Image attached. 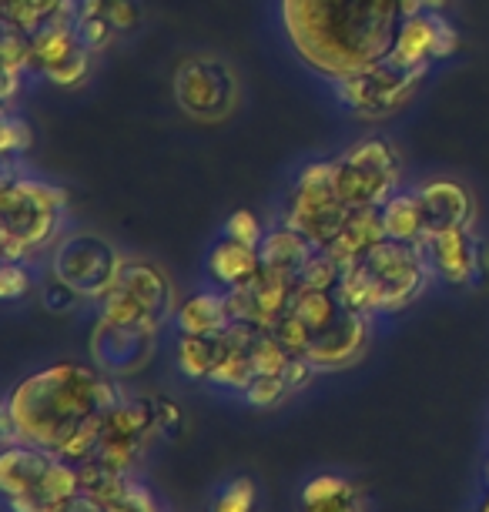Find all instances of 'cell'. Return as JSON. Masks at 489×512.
Masks as SVG:
<instances>
[{
    "label": "cell",
    "mask_w": 489,
    "mask_h": 512,
    "mask_svg": "<svg viewBox=\"0 0 489 512\" xmlns=\"http://www.w3.org/2000/svg\"><path fill=\"white\" fill-rule=\"evenodd\" d=\"M108 375L81 362H57L17 382L0 409L4 446H37L81 466L98 452L108 432V412L118 405Z\"/></svg>",
    "instance_id": "1"
},
{
    "label": "cell",
    "mask_w": 489,
    "mask_h": 512,
    "mask_svg": "<svg viewBox=\"0 0 489 512\" xmlns=\"http://www.w3.org/2000/svg\"><path fill=\"white\" fill-rule=\"evenodd\" d=\"M406 17V0H282L289 44L329 81L386 61Z\"/></svg>",
    "instance_id": "2"
},
{
    "label": "cell",
    "mask_w": 489,
    "mask_h": 512,
    "mask_svg": "<svg viewBox=\"0 0 489 512\" xmlns=\"http://www.w3.org/2000/svg\"><path fill=\"white\" fill-rule=\"evenodd\" d=\"M429 285V258L419 245L406 241H379L366 255L345 268L339 288V302L352 312H399L409 308Z\"/></svg>",
    "instance_id": "3"
},
{
    "label": "cell",
    "mask_w": 489,
    "mask_h": 512,
    "mask_svg": "<svg viewBox=\"0 0 489 512\" xmlns=\"http://www.w3.org/2000/svg\"><path fill=\"white\" fill-rule=\"evenodd\" d=\"M67 195L34 178H7L0 185V251L4 262H24L47 248L61 228Z\"/></svg>",
    "instance_id": "4"
},
{
    "label": "cell",
    "mask_w": 489,
    "mask_h": 512,
    "mask_svg": "<svg viewBox=\"0 0 489 512\" xmlns=\"http://www.w3.org/2000/svg\"><path fill=\"white\" fill-rule=\"evenodd\" d=\"M0 489L14 512H44L81 492V472L57 452L17 442L0 452Z\"/></svg>",
    "instance_id": "5"
},
{
    "label": "cell",
    "mask_w": 489,
    "mask_h": 512,
    "mask_svg": "<svg viewBox=\"0 0 489 512\" xmlns=\"http://www.w3.org/2000/svg\"><path fill=\"white\" fill-rule=\"evenodd\" d=\"M171 302H175V292L161 268L138 262V258H124L118 282L101 298V322L158 332V325L171 312Z\"/></svg>",
    "instance_id": "6"
},
{
    "label": "cell",
    "mask_w": 489,
    "mask_h": 512,
    "mask_svg": "<svg viewBox=\"0 0 489 512\" xmlns=\"http://www.w3.org/2000/svg\"><path fill=\"white\" fill-rule=\"evenodd\" d=\"M402 164L389 141L366 138L339 161H332L335 191L349 208H382L392 195H399Z\"/></svg>",
    "instance_id": "7"
},
{
    "label": "cell",
    "mask_w": 489,
    "mask_h": 512,
    "mask_svg": "<svg viewBox=\"0 0 489 512\" xmlns=\"http://www.w3.org/2000/svg\"><path fill=\"white\" fill-rule=\"evenodd\" d=\"M349 215H352V208L345 205L339 198V191H335L332 161L309 164L292 188L285 225L302 231L315 248H329L332 241L339 238V231L345 228Z\"/></svg>",
    "instance_id": "8"
},
{
    "label": "cell",
    "mask_w": 489,
    "mask_h": 512,
    "mask_svg": "<svg viewBox=\"0 0 489 512\" xmlns=\"http://www.w3.org/2000/svg\"><path fill=\"white\" fill-rule=\"evenodd\" d=\"M175 98L188 118L225 121L238 108V77L218 57H185L175 71Z\"/></svg>",
    "instance_id": "9"
},
{
    "label": "cell",
    "mask_w": 489,
    "mask_h": 512,
    "mask_svg": "<svg viewBox=\"0 0 489 512\" xmlns=\"http://www.w3.org/2000/svg\"><path fill=\"white\" fill-rule=\"evenodd\" d=\"M426 74L429 67H399L386 57V61L372 64L366 71L335 81V91H339L342 104H349L362 118H386L416 94Z\"/></svg>",
    "instance_id": "10"
},
{
    "label": "cell",
    "mask_w": 489,
    "mask_h": 512,
    "mask_svg": "<svg viewBox=\"0 0 489 512\" xmlns=\"http://www.w3.org/2000/svg\"><path fill=\"white\" fill-rule=\"evenodd\" d=\"M124 258L98 235H71L54 251V275L71 282L84 298L101 302L118 282Z\"/></svg>",
    "instance_id": "11"
},
{
    "label": "cell",
    "mask_w": 489,
    "mask_h": 512,
    "mask_svg": "<svg viewBox=\"0 0 489 512\" xmlns=\"http://www.w3.org/2000/svg\"><path fill=\"white\" fill-rule=\"evenodd\" d=\"M292 292H295V278L262 268L252 282H245L238 288H228L225 302H228V312H232V322L272 328L278 318L289 312Z\"/></svg>",
    "instance_id": "12"
},
{
    "label": "cell",
    "mask_w": 489,
    "mask_h": 512,
    "mask_svg": "<svg viewBox=\"0 0 489 512\" xmlns=\"http://www.w3.org/2000/svg\"><path fill=\"white\" fill-rule=\"evenodd\" d=\"M456 47H459L456 27L449 24L443 14L423 11V14L406 17L389 61H396L399 67H429L433 61L449 57Z\"/></svg>",
    "instance_id": "13"
},
{
    "label": "cell",
    "mask_w": 489,
    "mask_h": 512,
    "mask_svg": "<svg viewBox=\"0 0 489 512\" xmlns=\"http://www.w3.org/2000/svg\"><path fill=\"white\" fill-rule=\"evenodd\" d=\"M419 248L426 251L429 268L453 285L476 282L479 272H483L486 251H479L469 228H429Z\"/></svg>",
    "instance_id": "14"
},
{
    "label": "cell",
    "mask_w": 489,
    "mask_h": 512,
    "mask_svg": "<svg viewBox=\"0 0 489 512\" xmlns=\"http://www.w3.org/2000/svg\"><path fill=\"white\" fill-rule=\"evenodd\" d=\"M366 349H369V315L352 312V308L342 305L339 315L322 332L312 335V345L305 355L319 369H342V365L356 362Z\"/></svg>",
    "instance_id": "15"
},
{
    "label": "cell",
    "mask_w": 489,
    "mask_h": 512,
    "mask_svg": "<svg viewBox=\"0 0 489 512\" xmlns=\"http://www.w3.org/2000/svg\"><path fill=\"white\" fill-rule=\"evenodd\" d=\"M151 349H155V332L148 328H121V325H108L101 322L98 332H94L91 352L104 369L111 372H134L148 362Z\"/></svg>",
    "instance_id": "16"
},
{
    "label": "cell",
    "mask_w": 489,
    "mask_h": 512,
    "mask_svg": "<svg viewBox=\"0 0 489 512\" xmlns=\"http://www.w3.org/2000/svg\"><path fill=\"white\" fill-rule=\"evenodd\" d=\"M419 198H423L429 228H469L476 218V201L459 181H429V185L419 188Z\"/></svg>",
    "instance_id": "17"
},
{
    "label": "cell",
    "mask_w": 489,
    "mask_h": 512,
    "mask_svg": "<svg viewBox=\"0 0 489 512\" xmlns=\"http://www.w3.org/2000/svg\"><path fill=\"white\" fill-rule=\"evenodd\" d=\"M315 248L302 231H295L292 225H278L272 228L268 235L262 238L258 245V255H262V268L268 272H278V275H289L295 278L305 268V262L315 255Z\"/></svg>",
    "instance_id": "18"
},
{
    "label": "cell",
    "mask_w": 489,
    "mask_h": 512,
    "mask_svg": "<svg viewBox=\"0 0 489 512\" xmlns=\"http://www.w3.org/2000/svg\"><path fill=\"white\" fill-rule=\"evenodd\" d=\"M386 238L389 235H386V221H382V208H352L349 221H345V228L329 245V251L349 268L356 258H362L369 248H376Z\"/></svg>",
    "instance_id": "19"
},
{
    "label": "cell",
    "mask_w": 489,
    "mask_h": 512,
    "mask_svg": "<svg viewBox=\"0 0 489 512\" xmlns=\"http://www.w3.org/2000/svg\"><path fill=\"white\" fill-rule=\"evenodd\" d=\"M208 272H212L218 285L238 288V285L252 282V278L262 272V255H258V248L242 245V241L225 235L212 248V255H208Z\"/></svg>",
    "instance_id": "20"
},
{
    "label": "cell",
    "mask_w": 489,
    "mask_h": 512,
    "mask_svg": "<svg viewBox=\"0 0 489 512\" xmlns=\"http://www.w3.org/2000/svg\"><path fill=\"white\" fill-rule=\"evenodd\" d=\"M181 335H201V338H218L232 325V312H228L225 295L215 292H198L191 295L175 315Z\"/></svg>",
    "instance_id": "21"
},
{
    "label": "cell",
    "mask_w": 489,
    "mask_h": 512,
    "mask_svg": "<svg viewBox=\"0 0 489 512\" xmlns=\"http://www.w3.org/2000/svg\"><path fill=\"white\" fill-rule=\"evenodd\" d=\"M382 221H386V235L392 241H406V245H419L429 231L419 191H412V195H392L382 205Z\"/></svg>",
    "instance_id": "22"
},
{
    "label": "cell",
    "mask_w": 489,
    "mask_h": 512,
    "mask_svg": "<svg viewBox=\"0 0 489 512\" xmlns=\"http://www.w3.org/2000/svg\"><path fill=\"white\" fill-rule=\"evenodd\" d=\"M67 7H71V0H4V27L34 37L47 24H54Z\"/></svg>",
    "instance_id": "23"
},
{
    "label": "cell",
    "mask_w": 489,
    "mask_h": 512,
    "mask_svg": "<svg viewBox=\"0 0 489 512\" xmlns=\"http://www.w3.org/2000/svg\"><path fill=\"white\" fill-rule=\"evenodd\" d=\"M222 359V335L218 338H201V335H181L178 338V369L188 379H212L215 365Z\"/></svg>",
    "instance_id": "24"
},
{
    "label": "cell",
    "mask_w": 489,
    "mask_h": 512,
    "mask_svg": "<svg viewBox=\"0 0 489 512\" xmlns=\"http://www.w3.org/2000/svg\"><path fill=\"white\" fill-rule=\"evenodd\" d=\"M108 432H121V436H141L148 439L158 432V402L155 399H134L118 402L108 412Z\"/></svg>",
    "instance_id": "25"
},
{
    "label": "cell",
    "mask_w": 489,
    "mask_h": 512,
    "mask_svg": "<svg viewBox=\"0 0 489 512\" xmlns=\"http://www.w3.org/2000/svg\"><path fill=\"white\" fill-rule=\"evenodd\" d=\"M98 499L108 506V512H165L151 496V489L141 486L134 476H114L108 489L98 492Z\"/></svg>",
    "instance_id": "26"
},
{
    "label": "cell",
    "mask_w": 489,
    "mask_h": 512,
    "mask_svg": "<svg viewBox=\"0 0 489 512\" xmlns=\"http://www.w3.org/2000/svg\"><path fill=\"white\" fill-rule=\"evenodd\" d=\"M339 308H342V302H339V295H335V292H325V288H302V285H295L289 312L299 315L302 322L312 328V332H322V328L329 325L335 315H339Z\"/></svg>",
    "instance_id": "27"
},
{
    "label": "cell",
    "mask_w": 489,
    "mask_h": 512,
    "mask_svg": "<svg viewBox=\"0 0 489 512\" xmlns=\"http://www.w3.org/2000/svg\"><path fill=\"white\" fill-rule=\"evenodd\" d=\"M148 439L141 436H121V432H104L98 452L91 459H98L101 466H108L111 472H121V476H131V469L138 466L141 449H145Z\"/></svg>",
    "instance_id": "28"
},
{
    "label": "cell",
    "mask_w": 489,
    "mask_h": 512,
    "mask_svg": "<svg viewBox=\"0 0 489 512\" xmlns=\"http://www.w3.org/2000/svg\"><path fill=\"white\" fill-rule=\"evenodd\" d=\"M345 275V265L339 262V258L332 255L329 248H319L315 255L305 262V268L299 275H295V285L302 288H325V292H335Z\"/></svg>",
    "instance_id": "29"
},
{
    "label": "cell",
    "mask_w": 489,
    "mask_h": 512,
    "mask_svg": "<svg viewBox=\"0 0 489 512\" xmlns=\"http://www.w3.org/2000/svg\"><path fill=\"white\" fill-rule=\"evenodd\" d=\"M248 355H252V365H255L258 375H282L285 365H289V359H292L268 328H258L255 332L252 345H248Z\"/></svg>",
    "instance_id": "30"
},
{
    "label": "cell",
    "mask_w": 489,
    "mask_h": 512,
    "mask_svg": "<svg viewBox=\"0 0 489 512\" xmlns=\"http://www.w3.org/2000/svg\"><path fill=\"white\" fill-rule=\"evenodd\" d=\"M268 332H272L278 342H282V349L289 352V355H305V352H309L312 335H315L312 328L305 325L295 312H285L272 328H268Z\"/></svg>",
    "instance_id": "31"
},
{
    "label": "cell",
    "mask_w": 489,
    "mask_h": 512,
    "mask_svg": "<svg viewBox=\"0 0 489 512\" xmlns=\"http://www.w3.org/2000/svg\"><path fill=\"white\" fill-rule=\"evenodd\" d=\"M255 499H258L255 482L248 476H238L218 492V499L212 502V512H255Z\"/></svg>",
    "instance_id": "32"
},
{
    "label": "cell",
    "mask_w": 489,
    "mask_h": 512,
    "mask_svg": "<svg viewBox=\"0 0 489 512\" xmlns=\"http://www.w3.org/2000/svg\"><path fill=\"white\" fill-rule=\"evenodd\" d=\"M91 71V51L88 47H78L74 54H67L61 64H54L51 71H44V77L51 84H57V88H74V84H81L84 77H88Z\"/></svg>",
    "instance_id": "33"
},
{
    "label": "cell",
    "mask_w": 489,
    "mask_h": 512,
    "mask_svg": "<svg viewBox=\"0 0 489 512\" xmlns=\"http://www.w3.org/2000/svg\"><path fill=\"white\" fill-rule=\"evenodd\" d=\"M289 395V385H285L282 375H255V382L245 389V402L255 405V409H272Z\"/></svg>",
    "instance_id": "34"
},
{
    "label": "cell",
    "mask_w": 489,
    "mask_h": 512,
    "mask_svg": "<svg viewBox=\"0 0 489 512\" xmlns=\"http://www.w3.org/2000/svg\"><path fill=\"white\" fill-rule=\"evenodd\" d=\"M345 492H352V486L342 476H315V479L305 482L302 506H315V502H325V499H339V496H345Z\"/></svg>",
    "instance_id": "35"
},
{
    "label": "cell",
    "mask_w": 489,
    "mask_h": 512,
    "mask_svg": "<svg viewBox=\"0 0 489 512\" xmlns=\"http://www.w3.org/2000/svg\"><path fill=\"white\" fill-rule=\"evenodd\" d=\"M225 235L242 241V245L258 248V245H262V238H265V228L258 225V218L252 215V211H235V215L228 218V225H225Z\"/></svg>",
    "instance_id": "36"
},
{
    "label": "cell",
    "mask_w": 489,
    "mask_h": 512,
    "mask_svg": "<svg viewBox=\"0 0 489 512\" xmlns=\"http://www.w3.org/2000/svg\"><path fill=\"white\" fill-rule=\"evenodd\" d=\"M78 298H84V295L71 282H64L61 275H54L51 282L44 285V308L47 312H71V308L78 305Z\"/></svg>",
    "instance_id": "37"
},
{
    "label": "cell",
    "mask_w": 489,
    "mask_h": 512,
    "mask_svg": "<svg viewBox=\"0 0 489 512\" xmlns=\"http://www.w3.org/2000/svg\"><path fill=\"white\" fill-rule=\"evenodd\" d=\"M31 292V275H27V268L21 262H4L0 268V295L7 298V302H14V298H24Z\"/></svg>",
    "instance_id": "38"
},
{
    "label": "cell",
    "mask_w": 489,
    "mask_h": 512,
    "mask_svg": "<svg viewBox=\"0 0 489 512\" xmlns=\"http://www.w3.org/2000/svg\"><path fill=\"white\" fill-rule=\"evenodd\" d=\"M315 372H319V365H315L309 355H292L289 365H285V372H282V379H285V385H289V392H302L305 385H312Z\"/></svg>",
    "instance_id": "39"
},
{
    "label": "cell",
    "mask_w": 489,
    "mask_h": 512,
    "mask_svg": "<svg viewBox=\"0 0 489 512\" xmlns=\"http://www.w3.org/2000/svg\"><path fill=\"white\" fill-rule=\"evenodd\" d=\"M78 34H81V44L94 54L111 41L114 27L108 17H88V21H78Z\"/></svg>",
    "instance_id": "40"
},
{
    "label": "cell",
    "mask_w": 489,
    "mask_h": 512,
    "mask_svg": "<svg viewBox=\"0 0 489 512\" xmlns=\"http://www.w3.org/2000/svg\"><path fill=\"white\" fill-rule=\"evenodd\" d=\"M31 141H34V134L21 118H4V128H0V148L7 154L31 148Z\"/></svg>",
    "instance_id": "41"
},
{
    "label": "cell",
    "mask_w": 489,
    "mask_h": 512,
    "mask_svg": "<svg viewBox=\"0 0 489 512\" xmlns=\"http://www.w3.org/2000/svg\"><path fill=\"white\" fill-rule=\"evenodd\" d=\"M44 512H108V506L98 499V496H91V492H74V496H67L61 502H54V506H47Z\"/></svg>",
    "instance_id": "42"
},
{
    "label": "cell",
    "mask_w": 489,
    "mask_h": 512,
    "mask_svg": "<svg viewBox=\"0 0 489 512\" xmlns=\"http://www.w3.org/2000/svg\"><path fill=\"white\" fill-rule=\"evenodd\" d=\"M138 4L134 0H108V21L114 31H131L138 24Z\"/></svg>",
    "instance_id": "43"
},
{
    "label": "cell",
    "mask_w": 489,
    "mask_h": 512,
    "mask_svg": "<svg viewBox=\"0 0 489 512\" xmlns=\"http://www.w3.org/2000/svg\"><path fill=\"white\" fill-rule=\"evenodd\" d=\"M155 402H158V432L178 436L181 425H185V415H181L178 402H171V399H155Z\"/></svg>",
    "instance_id": "44"
},
{
    "label": "cell",
    "mask_w": 489,
    "mask_h": 512,
    "mask_svg": "<svg viewBox=\"0 0 489 512\" xmlns=\"http://www.w3.org/2000/svg\"><path fill=\"white\" fill-rule=\"evenodd\" d=\"M305 512H362V502L356 496V489H352L339 499H325V502H315V506H305Z\"/></svg>",
    "instance_id": "45"
},
{
    "label": "cell",
    "mask_w": 489,
    "mask_h": 512,
    "mask_svg": "<svg viewBox=\"0 0 489 512\" xmlns=\"http://www.w3.org/2000/svg\"><path fill=\"white\" fill-rule=\"evenodd\" d=\"M406 14H419V0H406Z\"/></svg>",
    "instance_id": "46"
},
{
    "label": "cell",
    "mask_w": 489,
    "mask_h": 512,
    "mask_svg": "<svg viewBox=\"0 0 489 512\" xmlns=\"http://www.w3.org/2000/svg\"><path fill=\"white\" fill-rule=\"evenodd\" d=\"M479 512H489V496L483 499V509H479Z\"/></svg>",
    "instance_id": "47"
},
{
    "label": "cell",
    "mask_w": 489,
    "mask_h": 512,
    "mask_svg": "<svg viewBox=\"0 0 489 512\" xmlns=\"http://www.w3.org/2000/svg\"><path fill=\"white\" fill-rule=\"evenodd\" d=\"M486 482H489V469H486Z\"/></svg>",
    "instance_id": "48"
}]
</instances>
